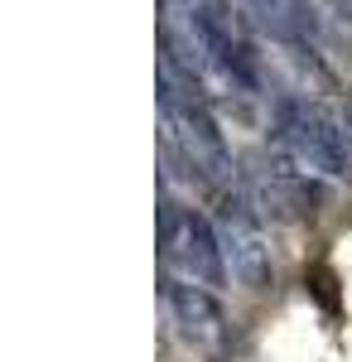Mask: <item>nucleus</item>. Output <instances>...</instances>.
I'll use <instances>...</instances> for the list:
<instances>
[{"mask_svg":"<svg viewBox=\"0 0 352 362\" xmlns=\"http://www.w3.org/2000/svg\"><path fill=\"white\" fill-rule=\"evenodd\" d=\"M275 145L295 160V165L314 169L324 179H343L352 165V145L343 131V116L309 107L299 97H285L275 107Z\"/></svg>","mask_w":352,"mask_h":362,"instance_id":"f257e3e1","label":"nucleus"},{"mask_svg":"<svg viewBox=\"0 0 352 362\" xmlns=\"http://www.w3.org/2000/svg\"><path fill=\"white\" fill-rule=\"evenodd\" d=\"M160 295H164V305H169V314H174V324H179L184 338H193V343H213V338H222L227 314H222V305H217V295L208 290V285L164 276Z\"/></svg>","mask_w":352,"mask_h":362,"instance_id":"20e7f679","label":"nucleus"},{"mask_svg":"<svg viewBox=\"0 0 352 362\" xmlns=\"http://www.w3.org/2000/svg\"><path fill=\"white\" fill-rule=\"evenodd\" d=\"M338 116H343V131H348V145H352V102H343V112H338Z\"/></svg>","mask_w":352,"mask_h":362,"instance_id":"39448f33","label":"nucleus"},{"mask_svg":"<svg viewBox=\"0 0 352 362\" xmlns=\"http://www.w3.org/2000/svg\"><path fill=\"white\" fill-rule=\"evenodd\" d=\"M164 256L174 261V266H184V276L198 280V285H222L227 280V247H222V232L217 223L208 218H198V213H184V223L174 232V242L164 247Z\"/></svg>","mask_w":352,"mask_h":362,"instance_id":"7ed1b4c3","label":"nucleus"},{"mask_svg":"<svg viewBox=\"0 0 352 362\" xmlns=\"http://www.w3.org/2000/svg\"><path fill=\"white\" fill-rule=\"evenodd\" d=\"M217 232H222V247H227L232 276L242 280L246 290H266V285L275 280L271 242H266V227L256 223V208H251L242 194H222L217 198Z\"/></svg>","mask_w":352,"mask_h":362,"instance_id":"f03ea898","label":"nucleus"}]
</instances>
